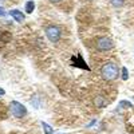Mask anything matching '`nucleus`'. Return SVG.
<instances>
[{"mask_svg":"<svg viewBox=\"0 0 134 134\" xmlns=\"http://www.w3.org/2000/svg\"><path fill=\"white\" fill-rule=\"evenodd\" d=\"M9 107H11V113H12V115L16 117V118H23L27 114V109L20 102H18V100H12L11 105H9Z\"/></svg>","mask_w":134,"mask_h":134,"instance_id":"7ed1b4c3","label":"nucleus"},{"mask_svg":"<svg viewBox=\"0 0 134 134\" xmlns=\"http://www.w3.org/2000/svg\"><path fill=\"white\" fill-rule=\"evenodd\" d=\"M5 15V11H4V8L3 7H0V16H4Z\"/></svg>","mask_w":134,"mask_h":134,"instance_id":"9b49d317","label":"nucleus"},{"mask_svg":"<svg viewBox=\"0 0 134 134\" xmlns=\"http://www.w3.org/2000/svg\"><path fill=\"white\" fill-rule=\"evenodd\" d=\"M62 31L58 26H47L46 27V36L51 40V42H58L60 39Z\"/></svg>","mask_w":134,"mask_h":134,"instance_id":"20e7f679","label":"nucleus"},{"mask_svg":"<svg viewBox=\"0 0 134 134\" xmlns=\"http://www.w3.org/2000/svg\"><path fill=\"white\" fill-rule=\"evenodd\" d=\"M42 127L44 130V134H52L54 133V129L48 124H46V122H42Z\"/></svg>","mask_w":134,"mask_h":134,"instance_id":"6e6552de","label":"nucleus"},{"mask_svg":"<svg viewBox=\"0 0 134 134\" xmlns=\"http://www.w3.org/2000/svg\"><path fill=\"white\" fill-rule=\"evenodd\" d=\"M122 79L124 81H127V78H129V72H127V69L126 67H122Z\"/></svg>","mask_w":134,"mask_h":134,"instance_id":"9d476101","label":"nucleus"},{"mask_svg":"<svg viewBox=\"0 0 134 134\" xmlns=\"http://www.w3.org/2000/svg\"><path fill=\"white\" fill-rule=\"evenodd\" d=\"M50 2H51V3H54V4H58V3H60V2H62V0H50Z\"/></svg>","mask_w":134,"mask_h":134,"instance_id":"f8f14e48","label":"nucleus"},{"mask_svg":"<svg viewBox=\"0 0 134 134\" xmlns=\"http://www.w3.org/2000/svg\"><path fill=\"white\" fill-rule=\"evenodd\" d=\"M4 94H5V91L3 90V88H2V87H0V95H4Z\"/></svg>","mask_w":134,"mask_h":134,"instance_id":"ddd939ff","label":"nucleus"},{"mask_svg":"<svg viewBox=\"0 0 134 134\" xmlns=\"http://www.w3.org/2000/svg\"><path fill=\"white\" fill-rule=\"evenodd\" d=\"M110 3H111V5H113V7L118 8V7H122V5H124L125 0H110Z\"/></svg>","mask_w":134,"mask_h":134,"instance_id":"1a4fd4ad","label":"nucleus"},{"mask_svg":"<svg viewBox=\"0 0 134 134\" xmlns=\"http://www.w3.org/2000/svg\"><path fill=\"white\" fill-rule=\"evenodd\" d=\"M94 105H95L97 107H105V106L109 105V100H107L105 97H102V95H97V97L94 98Z\"/></svg>","mask_w":134,"mask_h":134,"instance_id":"423d86ee","label":"nucleus"},{"mask_svg":"<svg viewBox=\"0 0 134 134\" xmlns=\"http://www.w3.org/2000/svg\"><path fill=\"white\" fill-rule=\"evenodd\" d=\"M100 76H102L103 81H107V82L118 79V76H119L118 66L113 62H109V63L103 64L102 69H100Z\"/></svg>","mask_w":134,"mask_h":134,"instance_id":"f257e3e1","label":"nucleus"},{"mask_svg":"<svg viewBox=\"0 0 134 134\" xmlns=\"http://www.w3.org/2000/svg\"><path fill=\"white\" fill-rule=\"evenodd\" d=\"M9 15L12 16L18 23H23L24 21V15H23V12L21 11H19V9H11L9 11Z\"/></svg>","mask_w":134,"mask_h":134,"instance_id":"39448f33","label":"nucleus"},{"mask_svg":"<svg viewBox=\"0 0 134 134\" xmlns=\"http://www.w3.org/2000/svg\"><path fill=\"white\" fill-rule=\"evenodd\" d=\"M95 47L98 51H110L111 48H114V42L111 40V38L100 36L95 42Z\"/></svg>","mask_w":134,"mask_h":134,"instance_id":"f03ea898","label":"nucleus"},{"mask_svg":"<svg viewBox=\"0 0 134 134\" xmlns=\"http://www.w3.org/2000/svg\"><path fill=\"white\" fill-rule=\"evenodd\" d=\"M35 9V3H34V0H30V2L26 3V12L27 14H32V11Z\"/></svg>","mask_w":134,"mask_h":134,"instance_id":"0eeeda50","label":"nucleus"}]
</instances>
